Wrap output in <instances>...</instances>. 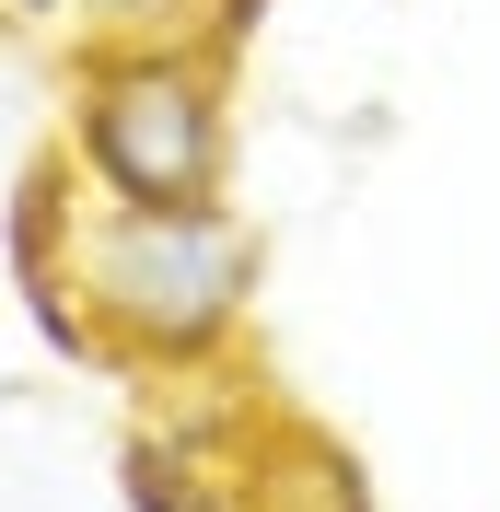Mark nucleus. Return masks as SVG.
Returning <instances> with one entry per match:
<instances>
[{
	"mask_svg": "<svg viewBox=\"0 0 500 512\" xmlns=\"http://www.w3.org/2000/svg\"><path fill=\"white\" fill-rule=\"evenodd\" d=\"M59 152L94 198H221L233 187V59L210 35H82Z\"/></svg>",
	"mask_w": 500,
	"mask_h": 512,
	"instance_id": "obj_2",
	"label": "nucleus"
},
{
	"mask_svg": "<svg viewBox=\"0 0 500 512\" xmlns=\"http://www.w3.org/2000/svg\"><path fill=\"white\" fill-rule=\"evenodd\" d=\"M0 24H24V35H82V0H0Z\"/></svg>",
	"mask_w": 500,
	"mask_h": 512,
	"instance_id": "obj_4",
	"label": "nucleus"
},
{
	"mask_svg": "<svg viewBox=\"0 0 500 512\" xmlns=\"http://www.w3.org/2000/svg\"><path fill=\"white\" fill-rule=\"evenodd\" d=\"M268 245L233 198H82L70 291L105 338V373H210L256 315Z\"/></svg>",
	"mask_w": 500,
	"mask_h": 512,
	"instance_id": "obj_1",
	"label": "nucleus"
},
{
	"mask_svg": "<svg viewBox=\"0 0 500 512\" xmlns=\"http://www.w3.org/2000/svg\"><path fill=\"white\" fill-rule=\"evenodd\" d=\"M82 175H70V152H47L12 187V222H0V256H12V291H24V315H35V338L59 361H94L105 373V338H94V315H82V291H70V245H82Z\"/></svg>",
	"mask_w": 500,
	"mask_h": 512,
	"instance_id": "obj_3",
	"label": "nucleus"
}]
</instances>
